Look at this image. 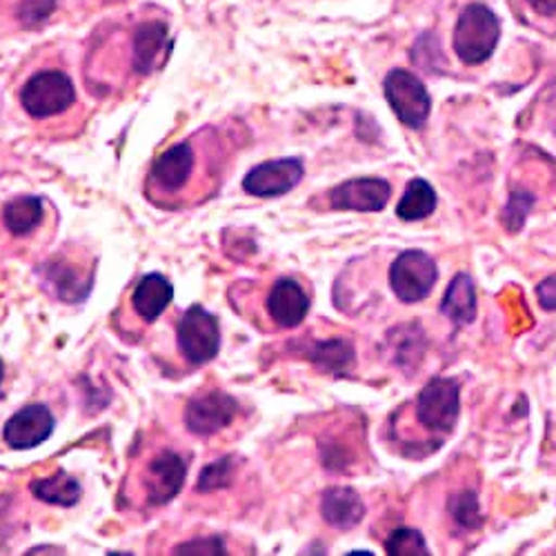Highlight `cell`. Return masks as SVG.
I'll return each instance as SVG.
<instances>
[{
  "mask_svg": "<svg viewBox=\"0 0 556 556\" xmlns=\"http://www.w3.org/2000/svg\"><path fill=\"white\" fill-rule=\"evenodd\" d=\"M498 36L501 23L496 14L481 3H472L460 12L454 27V52L466 65H481L494 54Z\"/></svg>",
  "mask_w": 556,
  "mask_h": 556,
  "instance_id": "6da1fadb",
  "label": "cell"
},
{
  "mask_svg": "<svg viewBox=\"0 0 556 556\" xmlns=\"http://www.w3.org/2000/svg\"><path fill=\"white\" fill-rule=\"evenodd\" d=\"M416 421H419L430 434L441 443L456 428L460 414V386L456 379L434 377L416 396L414 405Z\"/></svg>",
  "mask_w": 556,
  "mask_h": 556,
  "instance_id": "7a4b0ae2",
  "label": "cell"
},
{
  "mask_svg": "<svg viewBox=\"0 0 556 556\" xmlns=\"http://www.w3.org/2000/svg\"><path fill=\"white\" fill-rule=\"evenodd\" d=\"M74 101V83L65 72L59 70H45L34 74L21 91V103L25 112L34 118L59 116L67 112Z\"/></svg>",
  "mask_w": 556,
  "mask_h": 556,
  "instance_id": "3957f363",
  "label": "cell"
},
{
  "mask_svg": "<svg viewBox=\"0 0 556 556\" xmlns=\"http://www.w3.org/2000/svg\"><path fill=\"white\" fill-rule=\"evenodd\" d=\"M439 278L437 261L421 250H405L390 267V286L401 303L426 301Z\"/></svg>",
  "mask_w": 556,
  "mask_h": 556,
  "instance_id": "277c9868",
  "label": "cell"
},
{
  "mask_svg": "<svg viewBox=\"0 0 556 556\" xmlns=\"http://www.w3.org/2000/svg\"><path fill=\"white\" fill-rule=\"evenodd\" d=\"M383 91L392 112L405 127L421 129L428 123L432 99L419 76L407 70H392L386 76Z\"/></svg>",
  "mask_w": 556,
  "mask_h": 556,
  "instance_id": "5b68a950",
  "label": "cell"
},
{
  "mask_svg": "<svg viewBox=\"0 0 556 556\" xmlns=\"http://www.w3.org/2000/svg\"><path fill=\"white\" fill-rule=\"evenodd\" d=\"M178 348L192 365H205L220 350V328L214 314L192 305L178 323Z\"/></svg>",
  "mask_w": 556,
  "mask_h": 556,
  "instance_id": "8992f818",
  "label": "cell"
},
{
  "mask_svg": "<svg viewBox=\"0 0 556 556\" xmlns=\"http://www.w3.org/2000/svg\"><path fill=\"white\" fill-rule=\"evenodd\" d=\"M305 167L299 159H278L256 165L243 178V190L258 199H274L292 192L301 182Z\"/></svg>",
  "mask_w": 556,
  "mask_h": 556,
  "instance_id": "52a82bcc",
  "label": "cell"
},
{
  "mask_svg": "<svg viewBox=\"0 0 556 556\" xmlns=\"http://www.w3.org/2000/svg\"><path fill=\"white\" fill-rule=\"evenodd\" d=\"M237 414H239V403L229 394L214 390L188 403V409H185V424H188L190 432L199 437H210L227 428L237 419Z\"/></svg>",
  "mask_w": 556,
  "mask_h": 556,
  "instance_id": "ba28073f",
  "label": "cell"
},
{
  "mask_svg": "<svg viewBox=\"0 0 556 556\" xmlns=\"http://www.w3.org/2000/svg\"><path fill=\"white\" fill-rule=\"evenodd\" d=\"M392 197L390 182L383 178H352L330 192V203L334 210L343 212H381Z\"/></svg>",
  "mask_w": 556,
  "mask_h": 556,
  "instance_id": "9c48e42d",
  "label": "cell"
},
{
  "mask_svg": "<svg viewBox=\"0 0 556 556\" xmlns=\"http://www.w3.org/2000/svg\"><path fill=\"white\" fill-rule=\"evenodd\" d=\"M54 432V416L45 405L18 409L5 426V441L16 450H31L48 441Z\"/></svg>",
  "mask_w": 556,
  "mask_h": 556,
  "instance_id": "30bf717a",
  "label": "cell"
},
{
  "mask_svg": "<svg viewBox=\"0 0 556 556\" xmlns=\"http://www.w3.org/2000/svg\"><path fill=\"white\" fill-rule=\"evenodd\" d=\"M185 477H188V466L176 452H161L148 466L146 490L152 505L169 503L182 488Z\"/></svg>",
  "mask_w": 556,
  "mask_h": 556,
  "instance_id": "8fae6325",
  "label": "cell"
},
{
  "mask_svg": "<svg viewBox=\"0 0 556 556\" xmlns=\"http://www.w3.org/2000/svg\"><path fill=\"white\" fill-rule=\"evenodd\" d=\"M267 312L278 328H299L309 312V299L294 278L276 281L267 296Z\"/></svg>",
  "mask_w": 556,
  "mask_h": 556,
  "instance_id": "7c38bea8",
  "label": "cell"
},
{
  "mask_svg": "<svg viewBox=\"0 0 556 556\" xmlns=\"http://www.w3.org/2000/svg\"><path fill=\"white\" fill-rule=\"evenodd\" d=\"M194 169V148L190 143L172 146L152 165V178L163 192H178Z\"/></svg>",
  "mask_w": 556,
  "mask_h": 556,
  "instance_id": "4fadbf2b",
  "label": "cell"
},
{
  "mask_svg": "<svg viewBox=\"0 0 556 556\" xmlns=\"http://www.w3.org/2000/svg\"><path fill=\"white\" fill-rule=\"evenodd\" d=\"M320 515L337 530H352L365 519V503L352 488H330L323 492Z\"/></svg>",
  "mask_w": 556,
  "mask_h": 556,
  "instance_id": "5bb4252c",
  "label": "cell"
},
{
  "mask_svg": "<svg viewBox=\"0 0 556 556\" xmlns=\"http://www.w3.org/2000/svg\"><path fill=\"white\" fill-rule=\"evenodd\" d=\"M174 286L161 274H148L141 278L131 294V305L136 314L146 323H154L172 303Z\"/></svg>",
  "mask_w": 556,
  "mask_h": 556,
  "instance_id": "9a60e30c",
  "label": "cell"
},
{
  "mask_svg": "<svg viewBox=\"0 0 556 556\" xmlns=\"http://www.w3.org/2000/svg\"><path fill=\"white\" fill-rule=\"evenodd\" d=\"M441 314L456 326H470L477 318V290L468 274H456L441 301Z\"/></svg>",
  "mask_w": 556,
  "mask_h": 556,
  "instance_id": "2e32d148",
  "label": "cell"
},
{
  "mask_svg": "<svg viewBox=\"0 0 556 556\" xmlns=\"http://www.w3.org/2000/svg\"><path fill=\"white\" fill-rule=\"evenodd\" d=\"M167 42V27L163 23H146L134 36V70L150 74L159 65V56Z\"/></svg>",
  "mask_w": 556,
  "mask_h": 556,
  "instance_id": "e0dca14e",
  "label": "cell"
},
{
  "mask_svg": "<svg viewBox=\"0 0 556 556\" xmlns=\"http://www.w3.org/2000/svg\"><path fill=\"white\" fill-rule=\"evenodd\" d=\"M434 210H437V192L432 185L424 178H412L396 205V216L401 220L414 223V220L428 218Z\"/></svg>",
  "mask_w": 556,
  "mask_h": 556,
  "instance_id": "ac0fdd59",
  "label": "cell"
},
{
  "mask_svg": "<svg viewBox=\"0 0 556 556\" xmlns=\"http://www.w3.org/2000/svg\"><path fill=\"white\" fill-rule=\"evenodd\" d=\"M31 492L36 498H40L45 503H52V505H61V507L76 505L83 494L78 481L74 477H70L65 470H59L54 477L34 481Z\"/></svg>",
  "mask_w": 556,
  "mask_h": 556,
  "instance_id": "d6986e66",
  "label": "cell"
},
{
  "mask_svg": "<svg viewBox=\"0 0 556 556\" xmlns=\"http://www.w3.org/2000/svg\"><path fill=\"white\" fill-rule=\"evenodd\" d=\"M354 348L348 339H330V341H320L314 345L309 352V358L330 375H345L348 369L354 365Z\"/></svg>",
  "mask_w": 556,
  "mask_h": 556,
  "instance_id": "ffe728a7",
  "label": "cell"
},
{
  "mask_svg": "<svg viewBox=\"0 0 556 556\" xmlns=\"http://www.w3.org/2000/svg\"><path fill=\"white\" fill-rule=\"evenodd\" d=\"M40 218H42V201L38 197L14 199L3 210L5 227L16 237L29 235V231L40 223Z\"/></svg>",
  "mask_w": 556,
  "mask_h": 556,
  "instance_id": "44dd1931",
  "label": "cell"
},
{
  "mask_svg": "<svg viewBox=\"0 0 556 556\" xmlns=\"http://www.w3.org/2000/svg\"><path fill=\"white\" fill-rule=\"evenodd\" d=\"M447 509H450L452 519L468 530H475V528L483 526V521H485V517L479 509V498L475 492H460V494L452 496L447 503Z\"/></svg>",
  "mask_w": 556,
  "mask_h": 556,
  "instance_id": "7402d4cb",
  "label": "cell"
},
{
  "mask_svg": "<svg viewBox=\"0 0 556 556\" xmlns=\"http://www.w3.org/2000/svg\"><path fill=\"white\" fill-rule=\"evenodd\" d=\"M386 552L392 556H428L430 547L419 530L401 528L394 530L386 541Z\"/></svg>",
  "mask_w": 556,
  "mask_h": 556,
  "instance_id": "603a6c76",
  "label": "cell"
},
{
  "mask_svg": "<svg viewBox=\"0 0 556 556\" xmlns=\"http://www.w3.org/2000/svg\"><path fill=\"white\" fill-rule=\"evenodd\" d=\"M231 475H235V460H231L229 456H225V458L212 463V466H207L201 472L197 490L199 492H214V490L227 488L229 481H231Z\"/></svg>",
  "mask_w": 556,
  "mask_h": 556,
  "instance_id": "cb8c5ba5",
  "label": "cell"
},
{
  "mask_svg": "<svg viewBox=\"0 0 556 556\" xmlns=\"http://www.w3.org/2000/svg\"><path fill=\"white\" fill-rule=\"evenodd\" d=\"M534 205V197L528 192H515L509 197V203L503 212V223L509 231H519L526 223V216L530 212V207Z\"/></svg>",
  "mask_w": 556,
  "mask_h": 556,
  "instance_id": "d4e9b609",
  "label": "cell"
},
{
  "mask_svg": "<svg viewBox=\"0 0 556 556\" xmlns=\"http://www.w3.org/2000/svg\"><path fill=\"white\" fill-rule=\"evenodd\" d=\"M54 0H23L18 16L25 25H38L54 12Z\"/></svg>",
  "mask_w": 556,
  "mask_h": 556,
  "instance_id": "484cf974",
  "label": "cell"
},
{
  "mask_svg": "<svg viewBox=\"0 0 556 556\" xmlns=\"http://www.w3.org/2000/svg\"><path fill=\"white\" fill-rule=\"evenodd\" d=\"M176 554H225V545L220 539H199L182 543L176 547Z\"/></svg>",
  "mask_w": 556,
  "mask_h": 556,
  "instance_id": "4316f807",
  "label": "cell"
},
{
  "mask_svg": "<svg viewBox=\"0 0 556 556\" xmlns=\"http://www.w3.org/2000/svg\"><path fill=\"white\" fill-rule=\"evenodd\" d=\"M536 296L543 309L556 312V276L545 278V281L536 288Z\"/></svg>",
  "mask_w": 556,
  "mask_h": 556,
  "instance_id": "83f0119b",
  "label": "cell"
},
{
  "mask_svg": "<svg viewBox=\"0 0 556 556\" xmlns=\"http://www.w3.org/2000/svg\"><path fill=\"white\" fill-rule=\"evenodd\" d=\"M528 5L541 16H556V0H528Z\"/></svg>",
  "mask_w": 556,
  "mask_h": 556,
  "instance_id": "f1b7e54d",
  "label": "cell"
},
{
  "mask_svg": "<svg viewBox=\"0 0 556 556\" xmlns=\"http://www.w3.org/2000/svg\"><path fill=\"white\" fill-rule=\"evenodd\" d=\"M0 383H3V361H0Z\"/></svg>",
  "mask_w": 556,
  "mask_h": 556,
  "instance_id": "f546056e",
  "label": "cell"
}]
</instances>
